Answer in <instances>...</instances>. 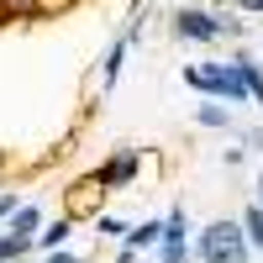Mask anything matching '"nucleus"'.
<instances>
[{"instance_id": "obj_17", "label": "nucleus", "mask_w": 263, "mask_h": 263, "mask_svg": "<svg viewBox=\"0 0 263 263\" xmlns=\"http://www.w3.org/2000/svg\"><path fill=\"white\" fill-rule=\"evenodd\" d=\"M0 216H16V195H0Z\"/></svg>"}, {"instance_id": "obj_13", "label": "nucleus", "mask_w": 263, "mask_h": 263, "mask_svg": "<svg viewBox=\"0 0 263 263\" xmlns=\"http://www.w3.org/2000/svg\"><path fill=\"white\" fill-rule=\"evenodd\" d=\"M242 237L253 248H263V205H248V216H242Z\"/></svg>"}, {"instance_id": "obj_2", "label": "nucleus", "mask_w": 263, "mask_h": 263, "mask_svg": "<svg viewBox=\"0 0 263 263\" xmlns=\"http://www.w3.org/2000/svg\"><path fill=\"white\" fill-rule=\"evenodd\" d=\"M195 90H205V95H221V100H248V79L237 63H205V69H190L184 74Z\"/></svg>"}, {"instance_id": "obj_1", "label": "nucleus", "mask_w": 263, "mask_h": 263, "mask_svg": "<svg viewBox=\"0 0 263 263\" xmlns=\"http://www.w3.org/2000/svg\"><path fill=\"white\" fill-rule=\"evenodd\" d=\"M200 258L205 263H248V237L237 221H211L200 232Z\"/></svg>"}, {"instance_id": "obj_8", "label": "nucleus", "mask_w": 263, "mask_h": 263, "mask_svg": "<svg viewBox=\"0 0 263 263\" xmlns=\"http://www.w3.org/2000/svg\"><path fill=\"white\" fill-rule=\"evenodd\" d=\"M11 21H37V0H0V27Z\"/></svg>"}, {"instance_id": "obj_12", "label": "nucleus", "mask_w": 263, "mask_h": 263, "mask_svg": "<svg viewBox=\"0 0 263 263\" xmlns=\"http://www.w3.org/2000/svg\"><path fill=\"white\" fill-rule=\"evenodd\" d=\"M237 69H242V79H248V95L263 105V69H258L253 58H237Z\"/></svg>"}, {"instance_id": "obj_18", "label": "nucleus", "mask_w": 263, "mask_h": 263, "mask_svg": "<svg viewBox=\"0 0 263 263\" xmlns=\"http://www.w3.org/2000/svg\"><path fill=\"white\" fill-rule=\"evenodd\" d=\"M42 263H79V258H74V253H48Z\"/></svg>"}, {"instance_id": "obj_3", "label": "nucleus", "mask_w": 263, "mask_h": 263, "mask_svg": "<svg viewBox=\"0 0 263 263\" xmlns=\"http://www.w3.org/2000/svg\"><path fill=\"white\" fill-rule=\"evenodd\" d=\"M174 37H184V42H216V37H221V16H211L200 6H179V11H174Z\"/></svg>"}, {"instance_id": "obj_4", "label": "nucleus", "mask_w": 263, "mask_h": 263, "mask_svg": "<svg viewBox=\"0 0 263 263\" xmlns=\"http://www.w3.org/2000/svg\"><path fill=\"white\" fill-rule=\"evenodd\" d=\"M100 200H105V184L95 179H79V184H69V200H63V216H69V221H84V216H95L100 211Z\"/></svg>"}, {"instance_id": "obj_6", "label": "nucleus", "mask_w": 263, "mask_h": 263, "mask_svg": "<svg viewBox=\"0 0 263 263\" xmlns=\"http://www.w3.org/2000/svg\"><path fill=\"white\" fill-rule=\"evenodd\" d=\"M153 242H163V221H142L137 232H126V258L137 248H153Z\"/></svg>"}, {"instance_id": "obj_10", "label": "nucleus", "mask_w": 263, "mask_h": 263, "mask_svg": "<svg viewBox=\"0 0 263 263\" xmlns=\"http://www.w3.org/2000/svg\"><path fill=\"white\" fill-rule=\"evenodd\" d=\"M37 242H32V237H21V232H6V237H0V263H16V258H27Z\"/></svg>"}, {"instance_id": "obj_5", "label": "nucleus", "mask_w": 263, "mask_h": 263, "mask_svg": "<svg viewBox=\"0 0 263 263\" xmlns=\"http://www.w3.org/2000/svg\"><path fill=\"white\" fill-rule=\"evenodd\" d=\"M132 174H137V153H121V158H111V163H100L95 168V179L105 184V190H116V184H126Z\"/></svg>"}, {"instance_id": "obj_15", "label": "nucleus", "mask_w": 263, "mask_h": 263, "mask_svg": "<svg viewBox=\"0 0 263 263\" xmlns=\"http://www.w3.org/2000/svg\"><path fill=\"white\" fill-rule=\"evenodd\" d=\"M200 126H227V111H216V105H200Z\"/></svg>"}, {"instance_id": "obj_9", "label": "nucleus", "mask_w": 263, "mask_h": 263, "mask_svg": "<svg viewBox=\"0 0 263 263\" xmlns=\"http://www.w3.org/2000/svg\"><path fill=\"white\" fill-rule=\"evenodd\" d=\"M69 232H74V221H69V216H58L53 227H42V232H37V248H48V253H53V248L69 242Z\"/></svg>"}, {"instance_id": "obj_19", "label": "nucleus", "mask_w": 263, "mask_h": 263, "mask_svg": "<svg viewBox=\"0 0 263 263\" xmlns=\"http://www.w3.org/2000/svg\"><path fill=\"white\" fill-rule=\"evenodd\" d=\"M258 205H263V179H258Z\"/></svg>"}, {"instance_id": "obj_11", "label": "nucleus", "mask_w": 263, "mask_h": 263, "mask_svg": "<svg viewBox=\"0 0 263 263\" xmlns=\"http://www.w3.org/2000/svg\"><path fill=\"white\" fill-rule=\"evenodd\" d=\"M79 6H84V0H37V21H58V16H69Z\"/></svg>"}, {"instance_id": "obj_7", "label": "nucleus", "mask_w": 263, "mask_h": 263, "mask_svg": "<svg viewBox=\"0 0 263 263\" xmlns=\"http://www.w3.org/2000/svg\"><path fill=\"white\" fill-rule=\"evenodd\" d=\"M11 232H21V237H32V242H37V232H42V211H37V205H16Z\"/></svg>"}, {"instance_id": "obj_14", "label": "nucleus", "mask_w": 263, "mask_h": 263, "mask_svg": "<svg viewBox=\"0 0 263 263\" xmlns=\"http://www.w3.org/2000/svg\"><path fill=\"white\" fill-rule=\"evenodd\" d=\"M121 58H126V37L111 48V58H105V84H116V74H121Z\"/></svg>"}, {"instance_id": "obj_16", "label": "nucleus", "mask_w": 263, "mask_h": 263, "mask_svg": "<svg viewBox=\"0 0 263 263\" xmlns=\"http://www.w3.org/2000/svg\"><path fill=\"white\" fill-rule=\"evenodd\" d=\"M237 11H248V16H263V0H232Z\"/></svg>"}]
</instances>
